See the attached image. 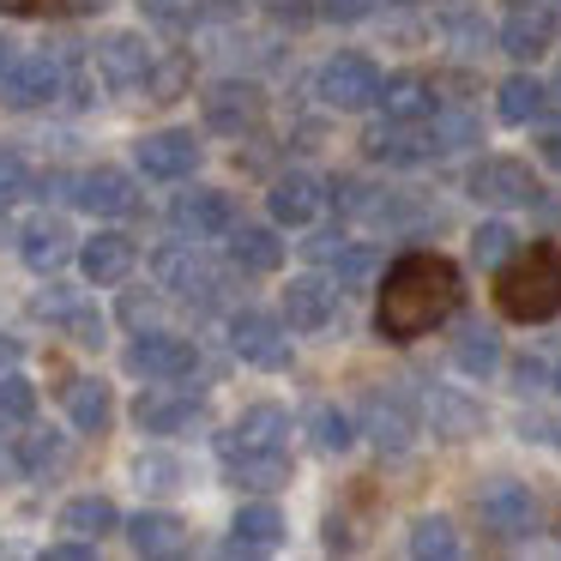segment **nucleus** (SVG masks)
<instances>
[{
  "instance_id": "1",
  "label": "nucleus",
  "mask_w": 561,
  "mask_h": 561,
  "mask_svg": "<svg viewBox=\"0 0 561 561\" xmlns=\"http://www.w3.org/2000/svg\"><path fill=\"white\" fill-rule=\"evenodd\" d=\"M453 308H459V272H453V260L404 254L399 266L387 272V284H380L375 327H380V339L411 344V339H423V332H435Z\"/></svg>"
},
{
  "instance_id": "2",
  "label": "nucleus",
  "mask_w": 561,
  "mask_h": 561,
  "mask_svg": "<svg viewBox=\"0 0 561 561\" xmlns=\"http://www.w3.org/2000/svg\"><path fill=\"white\" fill-rule=\"evenodd\" d=\"M495 302L507 320H525V327L531 320H556L561 314V254L543 242L513 254L495 278Z\"/></svg>"
},
{
  "instance_id": "3",
  "label": "nucleus",
  "mask_w": 561,
  "mask_h": 561,
  "mask_svg": "<svg viewBox=\"0 0 561 561\" xmlns=\"http://www.w3.org/2000/svg\"><path fill=\"white\" fill-rule=\"evenodd\" d=\"M320 103L327 110H368V103H380V73L368 55H332L327 67H320Z\"/></svg>"
},
{
  "instance_id": "4",
  "label": "nucleus",
  "mask_w": 561,
  "mask_h": 561,
  "mask_svg": "<svg viewBox=\"0 0 561 561\" xmlns=\"http://www.w3.org/2000/svg\"><path fill=\"white\" fill-rule=\"evenodd\" d=\"M127 368L146 380H182L199 368V351H194V339H175V332H139L127 344Z\"/></svg>"
},
{
  "instance_id": "5",
  "label": "nucleus",
  "mask_w": 561,
  "mask_h": 561,
  "mask_svg": "<svg viewBox=\"0 0 561 561\" xmlns=\"http://www.w3.org/2000/svg\"><path fill=\"white\" fill-rule=\"evenodd\" d=\"M471 199L483 206H537V175L525 170L519 158H483L471 175H465Z\"/></svg>"
},
{
  "instance_id": "6",
  "label": "nucleus",
  "mask_w": 561,
  "mask_h": 561,
  "mask_svg": "<svg viewBox=\"0 0 561 561\" xmlns=\"http://www.w3.org/2000/svg\"><path fill=\"white\" fill-rule=\"evenodd\" d=\"M363 435L375 440L380 453H404V447H411V435H416L411 399H404L399 387H375L363 399Z\"/></svg>"
},
{
  "instance_id": "7",
  "label": "nucleus",
  "mask_w": 561,
  "mask_h": 561,
  "mask_svg": "<svg viewBox=\"0 0 561 561\" xmlns=\"http://www.w3.org/2000/svg\"><path fill=\"white\" fill-rule=\"evenodd\" d=\"M151 272H158V284L170 296H187V302H211L218 296V272H211L206 254H194V248H158L151 254Z\"/></svg>"
},
{
  "instance_id": "8",
  "label": "nucleus",
  "mask_w": 561,
  "mask_h": 561,
  "mask_svg": "<svg viewBox=\"0 0 561 561\" xmlns=\"http://www.w3.org/2000/svg\"><path fill=\"white\" fill-rule=\"evenodd\" d=\"M170 224L182 236H194V242H206V236H230L236 230V206H230V194H218V187H187V194L170 199Z\"/></svg>"
},
{
  "instance_id": "9",
  "label": "nucleus",
  "mask_w": 561,
  "mask_h": 561,
  "mask_svg": "<svg viewBox=\"0 0 561 561\" xmlns=\"http://www.w3.org/2000/svg\"><path fill=\"white\" fill-rule=\"evenodd\" d=\"M230 351L242 356V363H254V368H284L290 363V339H284V327L272 314H260V308H242V314L230 320Z\"/></svg>"
},
{
  "instance_id": "10",
  "label": "nucleus",
  "mask_w": 561,
  "mask_h": 561,
  "mask_svg": "<svg viewBox=\"0 0 561 561\" xmlns=\"http://www.w3.org/2000/svg\"><path fill=\"white\" fill-rule=\"evenodd\" d=\"M91 61H98V79H103L110 91L146 85L151 67H158V61H151V49H146V37H134V31H115V37H103Z\"/></svg>"
},
{
  "instance_id": "11",
  "label": "nucleus",
  "mask_w": 561,
  "mask_h": 561,
  "mask_svg": "<svg viewBox=\"0 0 561 561\" xmlns=\"http://www.w3.org/2000/svg\"><path fill=\"white\" fill-rule=\"evenodd\" d=\"M477 513H483V525L495 537H525L537 525V501L525 483H513V477H495V483L477 495Z\"/></svg>"
},
{
  "instance_id": "12",
  "label": "nucleus",
  "mask_w": 561,
  "mask_h": 561,
  "mask_svg": "<svg viewBox=\"0 0 561 561\" xmlns=\"http://www.w3.org/2000/svg\"><path fill=\"white\" fill-rule=\"evenodd\" d=\"M134 163L151 175V182H182V175H194L199 146H194V134H182V127H163V134H146L134 146Z\"/></svg>"
},
{
  "instance_id": "13",
  "label": "nucleus",
  "mask_w": 561,
  "mask_h": 561,
  "mask_svg": "<svg viewBox=\"0 0 561 561\" xmlns=\"http://www.w3.org/2000/svg\"><path fill=\"white\" fill-rule=\"evenodd\" d=\"M55 91H61V61H55V55H19L13 73L0 79V103H7V110H37Z\"/></svg>"
},
{
  "instance_id": "14",
  "label": "nucleus",
  "mask_w": 561,
  "mask_h": 561,
  "mask_svg": "<svg viewBox=\"0 0 561 561\" xmlns=\"http://www.w3.org/2000/svg\"><path fill=\"white\" fill-rule=\"evenodd\" d=\"M549 43H556V13L537 7V0H519V7L501 19V55H513V61H537Z\"/></svg>"
},
{
  "instance_id": "15",
  "label": "nucleus",
  "mask_w": 561,
  "mask_h": 561,
  "mask_svg": "<svg viewBox=\"0 0 561 561\" xmlns=\"http://www.w3.org/2000/svg\"><path fill=\"white\" fill-rule=\"evenodd\" d=\"M266 206H272V224H284V230H302V224L320 218V206H327V187H320L308 170H290V175H278V182H272Z\"/></svg>"
},
{
  "instance_id": "16",
  "label": "nucleus",
  "mask_w": 561,
  "mask_h": 561,
  "mask_svg": "<svg viewBox=\"0 0 561 561\" xmlns=\"http://www.w3.org/2000/svg\"><path fill=\"white\" fill-rule=\"evenodd\" d=\"M363 146H368V158H380V163H428L440 151L435 134H423L416 122H392V115L380 127H368Z\"/></svg>"
},
{
  "instance_id": "17",
  "label": "nucleus",
  "mask_w": 561,
  "mask_h": 561,
  "mask_svg": "<svg viewBox=\"0 0 561 561\" xmlns=\"http://www.w3.org/2000/svg\"><path fill=\"white\" fill-rule=\"evenodd\" d=\"M73 206H85L91 218H127V211H134V182H127L122 170H110V163H98V170L79 175Z\"/></svg>"
},
{
  "instance_id": "18",
  "label": "nucleus",
  "mask_w": 561,
  "mask_h": 561,
  "mask_svg": "<svg viewBox=\"0 0 561 561\" xmlns=\"http://www.w3.org/2000/svg\"><path fill=\"white\" fill-rule=\"evenodd\" d=\"M19 254H25L31 272H61L67 260H73V230L43 211V218H31L25 230H19Z\"/></svg>"
},
{
  "instance_id": "19",
  "label": "nucleus",
  "mask_w": 561,
  "mask_h": 561,
  "mask_svg": "<svg viewBox=\"0 0 561 561\" xmlns=\"http://www.w3.org/2000/svg\"><path fill=\"white\" fill-rule=\"evenodd\" d=\"M260 122V91L248 79H224V85L206 91V127L218 134H248Z\"/></svg>"
},
{
  "instance_id": "20",
  "label": "nucleus",
  "mask_w": 561,
  "mask_h": 561,
  "mask_svg": "<svg viewBox=\"0 0 561 561\" xmlns=\"http://www.w3.org/2000/svg\"><path fill=\"white\" fill-rule=\"evenodd\" d=\"M332 308H339V290H332V278H320V272L290 278V290H284V320H290L296 332H320L332 320Z\"/></svg>"
},
{
  "instance_id": "21",
  "label": "nucleus",
  "mask_w": 561,
  "mask_h": 561,
  "mask_svg": "<svg viewBox=\"0 0 561 561\" xmlns=\"http://www.w3.org/2000/svg\"><path fill=\"white\" fill-rule=\"evenodd\" d=\"M284 435H290V416L278 404H254V411L236 416V428L218 440V453L230 459V453H254V447H284Z\"/></svg>"
},
{
  "instance_id": "22",
  "label": "nucleus",
  "mask_w": 561,
  "mask_h": 561,
  "mask_svg": "<svg viewBox=\"0 0 561 561\" xmlns=\"http://www.w3.org/2000/svg\"><path fill=\"white\" fill-rule=\"evenodd\" d=\"M79 266H85L91 284H122L127 272H134V242H127L122 230H103L79 248Z\"/></svg>"
},
{
  "instance_id": "23",
  "label": "nucleus",
  "mask_w": 561,
  "mask_h": 561,
  "mask_svg": "<svg viewBox=\"0 0 561 561\" xmlns=\"http://www.w3.org/2000/svg\"><path fill=\"white\" fill-rule=\"evenodd\" d=\"M230 477L236 489H284L290 483V453L284 447H254V453H230Z\"/></svg>"
},
{
  "instance_id": "24",
  "label": "nucleus",
  "mask_w": 561,
  "mask_h": 561,
  "mask_svg": "<svg viewBox=\"0 0 561 561\" xmlns=\"http://www.w3.org/2000/svg\"><path fill=\"white\" fill-rule=\"evenodd\" d=\"M134 416L146 435H175V428H187L199 416V399H187V392H139Z\"/></svg>"
},
{
  "instance_id": "25",
  "label": "nucleus",
  "mask_w": 561,
  "mask_h": 561,
  "mask_svg": "<svg viewBox=\"0 0 561 561\" xmlns=\"http://www.w3.org/2000/svg\"><path fill=\"white\" fill-rule=\"evenodd\" d=\"M127 543H134L139 556H182L187 537H182V519H175V513H134V519H127Z\"/></svg>"
},
{
  "instance_id": "26",
  "label": "nucleus",
  "mask_w": 561,
  "mask_h": 561,
  "mask_svg": "<svg viewBox=\"0 0 561 561\" xmlns=\"http://www.w3.org/2000/svg\"><path fill=\"white\" fill-rule=\"evenodd\" d=\"M284 537V519L278 507H266V501H254V507L236 513V537L224 543V556H254V549H272Z\"/></svg>"
},
{
  "instance_id": "27",
  "label": "nucleus",
  "mask_w": 561,
  "mask_h": 561,
  "mask_svg": "<svg viewBox=\"0 0 561 561\" xmlns=\"http://www.w3.org/2000/svg\"><path fill=\"white\" fill-rule=\"evenodd\" d=\"M428 416H435V435L440 440H471L477 428H483V411H477L465 392H447V387L428 392Z\"/></svg>"
},
{
  "instance_id": "28",
  "label": "nucleus",
  "mask_w": 561,
  "mask_h": 561,
  "mask_svg": "<svg viewBox=\"0 0 561 561\" xmlns=\"http://www.w3.org/2000/svg\"><path fill=\"white\" fill-rule=\"evenodd\" d=\"M230 260L242 272H278L284 266V242L272 230H260V224H236L230 230Z\"/></svg>"
},
{
  "instance_id": "29",
  "label": "nucleus",
  "mask_w": 561,
  "mask_h": 561,
  "mask_svg": "<svg viewBox=\"0 0 561 561\" xmlns=\"http://www.w3.org/2000/svg\"><path fill=\"white\" fill-rule=\"evenodd\" d=\"M67 416H73L79 428H91V435H103V428H110V416H115L110 387H103V380H91V375H79L73 387H67Z\"/></svg>"
},
{
  "instance_id": "30",
  "label": "nucleus",
  "mask_w": 561,
  "mask_h": 561,
  "mask_svg": "<svg viewBox=\"0 0 561 561\" xmlns=\"http://www.w3.org/2000/svg\"><path fill=\"white\" fill-rule=\"evenodd\" d=\"M543 103H549V91L537 85V79H525V73H513L507 85L495 91V115H501V122H513V127L537 122V115H543Z\"/></svg>"
},
{
  "instance_id": "31",
  "label": "nucleus",
  "mask_w": 561,
  "mask_h": 561,
  "mask_svg": "<svg viewBox=\"0 0 561 561\" xmlns=\"http://www.w3.org/2000/svg\"><path fill=\"white\" fill-rule=\"evenodd\" d=\"M380 103H387L392 122H423V115H435V98H428V85L416 73H399L380 85Z\"/></svg>"
},
{
  "instance_id": "32",
  "label": "nucleus",
  "mask_w": 561,
  "mask_h": 561,
  "mask_svg": "<svg viewBox=\"0 0 561 561\" xmlns=\"http://www.w3.org/2000/svg\"><path fill=\"white\" fill-rule=\"evenodd\" d=\"M61 531H73V537H91L98 543L103 531H115V507L103 495H73L61 507Z\"/></svg>"
},
{
  "instance_id": "33",
  "label": "nucleus",
  "mask_w": 561,
  "mask_h": 561,
  "mask_svg": "<svg viewBox=\"0 0 561 561\" xmlns=\"http://www.w3.org/2000/svg\"><path fill=\"white\" fill-rule=\"evenodd\" d=\"M453 363L465 368V375H495L501 368V344L489 327H465L459 339H453Z\"/></svg>"
},
{
  "instance_id": "34",
  "label": "nucleus",
  "mask_w": 561,
  "mask_h": 561,
  "mask_svg": "<svg viewBox=\"0 0 561 561\" xmlns=\"http://www.w3.org/2000/svg\"><path fill=\"white\" fill-rule=\"evenodd\" d=\"M513 254H519V236H513L501 218H489V224H477V230H471V260H477V266L495 272V266H507Z\"/></svg>"
},
{
  "instance_id": "35",
  "label": "nucleus",
  "mask_w": 561,
  "mask_h": 561,
  "mask_svg": "<svg viewBox=\"0 0 561 561\" xmlns=\"http://www.w3.org/2000/svg\"><path fill=\"white\" fill-rule=\"evenodd\" d=\"M31 411H37V387H31L25 375H0V428H19V423H31Z\"/></svg>"
},
{
  "instance_id": "36",
  "label": "nucleus",
  "mask_w": 561,
  "mask_h": 561,
  "mask_svg": "<svg viewBox=\"0 0 561 561\" xmlns=\"http://www.w3.org/2000/svg\"><path fill=\"white\" fill-rule=\"evenodd\" d=\"M308 435H314V447L320 453H344L351 447V416L339 411V404H314V411H308Z\"/></svg>"
},
{
  "instance_id": "37",
  "label": "nucleus",
  "mask_w": 561,
  "mask_h": 561,
  "mask_svg": "<svg viewBox=\"0 0 561 561\" xmlns=\"http://www.w3.org/2000/svg\"><path fill=\"white\" fill-rule=\"evenodd\" d=\"M411 556H423V561L459 556V537H453V525H447V519H416V525H411Z\"/></svg>"
},
{
  "instance_id": "38",
  "label": "nucleus",
  "mask_w": 561,
  "mask_h": 561,
  "mask_svg": "<svg viewBox=\"0 0 561 561\" xmlns=\"http://www.w3.org/2000/svg\"><path fill=\"white\" fill-rule=\"evenodd\" d=\"M428 134H435V146H440V151H465V146H477V122H471L465 110L435 115V127H428Z\"/></svg>"
},
{
  "instance_id": "39",
  "label": "nucleus",
  "mask_w": 561,
  "mask_h": 561,
  "mask_svg": "<svg viewBox=\"0 0 561 561\" xmlns=\"http://www.w3.org/2000/svg\"><path fill=\"white\" fill-rule=\"evenodd\" d=\"M134 477H139V489H175L182 465H175L170 453H139V459H134Z\"/></svg>"
},
{
  "instance_id": "40",
  "label": "nucleus",
  "mask_w": 561,
  "mask_h": 561,
  "mask_svg": "<svg viewBox=\"0 0 561 561\" xmlns=\"http://www.w3.org/2000/svg\"><path fill=\"white\" fill-rule=\"evenodd\" d=\"M79 308H85V296H79V290H61V284L37 296V314H43V320H55V327H73Z\"/></svg>"
},
{
  "instance_id": "41",
  "label": "nucleus",
  "mask_w": 561,
  "mask_h": 561,
  "mask_svg": "<svg viewBox=\"0 0 561 561\" xmlns=\"http://www.w3.org/2000/svg\"><path fill=\"white\" fill-rule=\"evenodd\" d=\"M67 459V440L61 435H31L25 440V471H55Z\"/></svg>"
},
{
  "instance_id": "42",
  "label": "nucleus",
  "mask_w": 561,
  "mask_h": 561,
  "mask_svg": "<svg viewBox=\"0 0 561 561\" xmlns=\"http://www.w3.org/2000/svg\"><path fill=\"white\" fill-rule=\"evenodd\" d=\"M25 194V158L13 146H0V206H13Z\"/></svg>"
},
{
  "instance_id": "43",
  "label": "nucleus",
  "mask_w": 561,
  "mask_h": 561,
  "mask_svg": "<svg viewBox=\"0 0 561 561\" xmlns=\"http://www.w3.org/2000/svg\"><path fill=\"white\" fill-rule=\"evenodd\" d=\"M158 314H163V302H158V296H139V290H127V296H122V320H127L134 332H146Z\"/></svg>"
},
{
  "instance_id": "44",
  "label": "nucleus",
  "mask_w": 561,
  "mask_h": 561,
  "mask_svg": "<svg viewBox=\"0 0 561 561\" xmlns=\"http://www.w3.org/2000/svg\"><path fill=\"white\" fill-rule=\"evenodd\" d=\"M67 339H73V344H85V351H98V344H103V314L85 302V308L73 314V327H67Z\"/></svg>"
},
{
  "instance_id": "45",
  "label": "nucleus",
  "mask_w": 561,
  "mask_h": 561,
  "mask_svg": "<svg viewBox=\"0 0 561 561\" xmlns=\"http://www.w3.org/2000/svg\"><path fill=\"white\" fill-rule=\"evenodd\" d=\"M146 7V19H158V25H187L194 19V0H139Z\"/></svg>"
},
{
  "instance_id": "46",
  "label": "nucleus",
  "mask_w": 561,
  "mask_h": 561,
  "mask_svg": "<svg viewBox=\"0 0 561 561\" xmlns=\"http://www.w3.org/2000/svg\"><path fill=\"white\" fill-rule=\"evenodd\" d=\"M320 13H327L332 25H356V19L375 13V0H320Z\"/></svg>"
},
{
  "instance_id": "47",
  "label": "nucleus",
  "mask_w": 561,
  "mask_h": 561,
  "mask_svg": "<svg viewBox=\"0 0 561 561\" xmlns=\"http://www.w3.org/2000/svg\"><path fill=\"white\" fill-rule=\"evenodd\" d=\"M260 7H266V13L278 19V25H302V19L314 13V7H308V0H260Z\"/></svg>"
},
{
  "instance_id": "48",
  "label": "nucleus",
  "mask_w": 561,
  "mask_h": 561,
  "mask_svg": "<svg viewBox=\"0 0 561 561\" xmlns=\"http://www.w3.org/2000/svg\"><path fill=\"white\" fill-rule=\"evenodd\" d=\"M91 556V537H67V543L49 549V561H85Z\"/></svg>"
},
{
  "instance_id": "49",
  "label": "nucleus",
  "mask_w": 561,
  "mask_h": 561,
  "mask_svg": "<svg viewBox=\"0 0 561 561\" xmlns=\"http://www.w3.org/2000/svg\"><path fill=\"white\" fill-rule=\"evenodd\" d=\"M13 363H19V339H13V332H0V375H7Z\"/></svg>"
},
{
  "instance_id": "50",
  "label": "nucleus",
  "mask_w": 561,
  "mask_h": 561,
  "mask_svg": "<svg viewBox=\"0 0 561 561\" xmlns=\"http://www.w3.org/2000/svg\"><path fill=\"white\" fill-rule=\"evenodd\" d=\"M13 61H19V43H7V37H0V79L13 73Z\"/></svg>"
},
{
  "instance_id": "51",
  "label": "nucleus",
  "mask_w": 561,
  "mask_h": 561,
  "mask_svg": "<svg viewBox=\"0 0 561 561\" xmlns=\"http://www.w3.org/2000/svg\"><path fill=\"white\" fill-rule=\"evenodd\" d=\"M543 163H556V170H561V134L543 139Z\"/></svg>"
},
{
  "instance_id": "52",
  "label": "nucleus",
  "mask_w": 561,
  "mask_h": 561,
  "mask_svg": "<svg viewBox=\"0 0 561 561\" xmlns=\"http://www.w3.org/2000/svg\"><path fill=\"white\" fill-rule=\"evenodd\" d=\"M79 13H98V7H110V0H73Z\"/></svg>"
},
{
  "instance_id": "53",
  "label": "nucleus",
  "mask_w": 561,
  "mask_h": 561,
  "mask_svg": "<svg viewBox=\"0 0 561 561\" xmlns=\"http://www.w3.org/2000/svg\"><path fill=\"white\" fill-rule=\"evenodd\" d=\"M556 392H561V368H556Z\"/></svg>"
}]
</instances>
